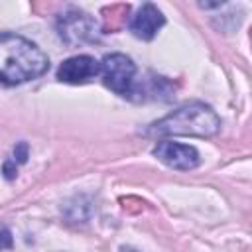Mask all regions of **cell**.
<instances>
[{
  "instance_id": "30bf717a",
  "label": "cell",
  "mask_w": 252,
  "mask_h": 252,
  "mask_svg": "<svg viewBox=\"0 0 252 252\" xmlns=\"http://www.w3.org/2000/svg\"><path fill=\"white\" fill-rule=\"evenodd\" d=\"M2 171H4V177H6V179H14L16 173H18V165H16L12 159H8V161L4 163V167H2Z\"/></svg>"
},
{
  "instance_id": "8fae6325",
  "label": "cell",
  "mask_w": 252,
  "mask_h": 252,
  "mask_svg": "<svg viewBox=\"0 0 252 252\" xmlns=\"http://www.w3.org/2000/svg\"><path fill=\"white\" fill-rule=\"evenodd\" d=\"M120 252H138V250H134V248H130V246H122Z\"/></svg>"
},
{
  "instance_id": "52a82bcc",
  "label": "cell",
  "mask_w": 252,
  "mask_h": 252,
  "mask_svg": "<svg viewBox=\"0 0 252 252\" xmlns=\"http://www.w3.org/2000/svg\"><path fill=\"white\" fill-rule=\"evenodd\" d=\"M98 61L91 55H75L65 59L57 69V79L69 85H83L89 83L98 75Z\"/></svg>"
},
{
  "instance_id": "3957f363",
  "label": "cell",
  "mask_w": 252,
  "mask_h": 252,
  "mask_svg": "<svg viewBox=\"0 0 252 252\" xmlns=\"http://www.w3.org/2000/svg\"><path fill=\"white\" fill-rule=\"evenodd\" d=\"M57 32L65 43L81 45V43L98 41L100 26L91 14H87L79 8H69L67 12H63L57 18Z\"/></svg>"
},
{
  "instance_id": "9c48e42d",
  "label": "cell",
  "mask_w": 252,
  "mask_h": 252,
  "mask_svg": "<svg viewBox=\"0 0 252 252\" xmlns=\"http://www.w3.org/2000/svg\"><path fill=\"white\" fill-rule=\"evenodd\" d=\"M12 244H14V240H12V232H10L6 226H2V228H0V250L12 248Z\"/></svg>"
},
{
  "instance_id": "5b68a950",
  "label": "cell",
  "mask_w": 252,
  "mask_h": 252,
  "mask_svg": "<svg viewBox=\"0 0 252 252\" xmlns=\"http://www.w3.org/2000/svg\"><path fill=\"white\" fill-rule=\"evenodd\" d=\"M152 152L163 165H167L171 169H179V171L195 169L199 165V161H201L199 152L189 144L163 140V142H158Z\"/></svg>"
},
{
  "instance_id": "7a4b0ae2",
  "label": "cell",
  "mask_w": 252,
  "mask_h": 252,
  "mask_svg": "<svg viewBox=\"0 0 252 252\" xmlns=\"http://www.w3.org/2000/svg\"><path fill=\"white\" fill-rule=\"evenodd\" d=\"M220 130L219 114L205 102H189L169 112L167 116L152 122L146 128V136H197L211 138Z\"/></svg>"
},
{
  "instance_id": "8992f818",
  "label": "cell",
  "mask_w": 252,
  "mask_h": 252,
  "mask_svg": "<svg viewBox=\"0 0 252 252\" xmlns=\"http://www.w3.org/2000/svg\"><path fill=\"white\" fill-rule=\"evenodd\" d=\"M165 24V16L161 14V10L152 4V2H146L138 8V12L130 18L128 22V28L130 32L138 37V39H144V41H150L156 37V33L163 28Z\"/></svg>"
},
{
  "instance_id": "6da1fadb",
  "label": "cell",
  "mask_w": 252,
  "mask_h": 252,
  "mask_svg": "<svg viewBox=\"0 0 252 252\" xmlns=\"http://www.w3.org/2000/svg\"><path fill=\"white\" fill-rule=\"evenodd\" d=\"M49 69V57L28 37L0 33V87H16L39 79Z\"/></svg>"
},
{
  "instance_id": "277c9868",
  "label": "cell",
  "mask_w": 252,
  "mask_h": 252,
  "mask_svg": "<svg viewBox=\"0 0 252 252\" xmlns=\"http://www.w3.org/2000/svg\"><path fill=\"white\" fill-rule=\"evenodd\" d=\"M98 75L106 89L120 96H130L136 81V65L124 53H108L98 63Z\"/></svg>"
},
{
  "instance_id": "ba28073f",
  "label": "cell",
  "mask_w": 252,
  "mask_h": 252,
  "mask_svg": "<svg viewBox=\"0 0 252 252\" xmlns=\"http://www.w3.org/2000/svg\"><path fill=\"white\" fill-rule=\"evenodd\" d=\"M12 161H14L16 165H18V163H26V161H28V144H26V142H20V144H16Z\"/></svg>"
}]
</instances>
